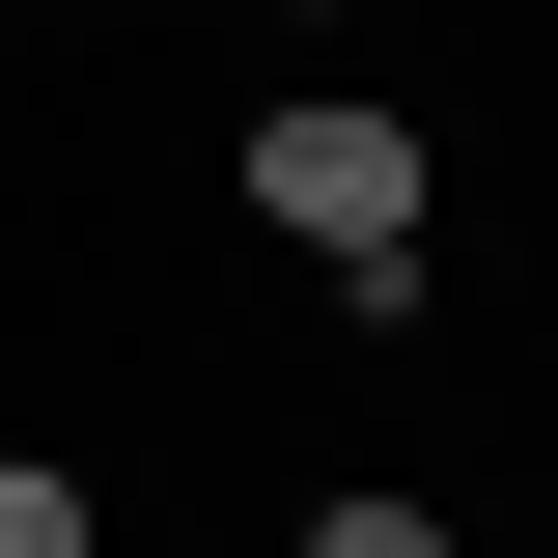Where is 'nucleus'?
<instances>
[{
    "instance_id": "obj_1",
    "label": "nucleus",
    "mask_w": 558,
    "mask_h": 558,
    "mask_svg": "<svg viewBox=\"0 0 558 558\" xmlns=\"http://www.w3.org/2000/svg\"><path fill=\"white\" fill-rule=\"evenodd\" d=\"M252 223H279V252H336L363 307H391V279H418V140L307 84V112H252Z\"/></svg>"
},
{
    "instance_id": "obj_2",
    "label": "nucleus",
    "mask_w": 558,
    "mask_h": 558,
    "mask_svg": "<svg viewBox=\"0 0 558 558\" xmlns=\"http://www.w3.org/2000/svg\"><path fill=\"white\" fill-rule=\"evenodd\" d=\"M307 558H447V502H307Z\"/></svg>"
},
{
    "instance_id": "obj_3",
    "label": "nucleus",
    "mask_w": 558,
    "mask_h": 558,
    "mask_svg": "<svg viewBox=\"0 0 558 558\" xmlns=\"http://www.w3.org/2000/svg\"><path fill=\"white\" fill-rule=\"evenodd\" d=\"M0 558H84V475H28V447H0Z\"/></svg>"
}]
</instances>
